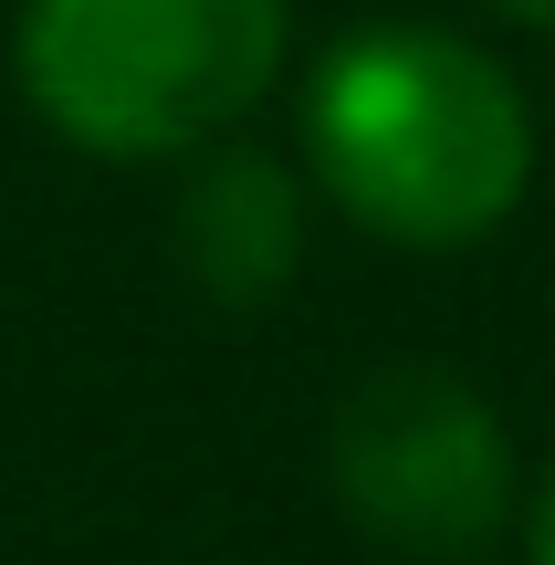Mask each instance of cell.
Masks as SVG:
<instances>
[{
  "instance_id": "6da1fadb",
  "label": "cell",
  "mask_w": 555,
  "mask_h": 565,
  "mask_svg": "<svg viewBox=\"0 0 555 565\" xmlns=\"http://www.w3.org/2000/svg\"><path fill=\"white\" fill-rule=\"evenodd\" d=\"M314 179L346 221L398 252H461L514 221L535 179V116L514 74L430 21H367L314 63Z\"/></svg>"
},
{
  "instance_id": "7a4b0ae2",
  "label": "cell",
  "mask_w": 555,
  "mask_h": 565,
  "mask_svg": "<svg viewBox=\"0 0 555 565\" xmlns=\"http://www.w3.org/2000/svg\"><path fill=\"white\" fill-rule=\"evenodd\" d=\"M284 0H21V95L84 158H179L284 74Z\"/></svg>"
},
{
  "instance_id": "3957f363",
  "label": "cell",
  "mask_w": 555,
  "mask_h": 565,
  "mask_svg": "<svg viewBox=\"0 0 555 565\" xmlns=\"http://www.w3.org/2000/svg\"><path fill=\"white\" fill-rule=\"evenodd\" d=\"M335 492L398 555H482L514 513L503 419L451 366H377L335 408Z\"/></svg>"
},
{
  "instance_id": "277c9868",
  "label": "cell",
  "mask_w": 555,
  "mask_h": 565,
  "mask_svg": "<svg viewBox=\"0 0 555 565\" xmlns=\"http://www.w3.org/2000/svg\"><path fill=\"white\" fill-rule=\"evenodd\" d=\"M293 242H305L293 231V179L273 158H221L200 179V200H189V231H179L189 273L221 303H273L293 273Z\"/></svg>"
},
{
  "instance_id": "5b68a950",
  "label": "cell",
  "mask_w": 555,
  "mask_h": 565,
  "mask_svg": "<svg viewBox=\"0 0 555 565\" xmlns=\"http://www.w3.org/2000/svg\"><path fill=\"white\" fill-rule=\"evenodd\" d=\"M524 555H535V565H555V471L535 482V503H524Z\"/></svg>"
},
{
  "instance_id": "8992f818",
  "label": "cell",
  "mask_w": 555,
  "mask_h": 565,
  "mask_svg": "<svg viewBox=\"0 0 555 565\" xmlns=\"http://www.w3.org/2000/svg\"><path fill=\"white\" fill-rule=\"evenodd\" d=\"M482 11H503V21H524V32H555V0H482Z\"/></svg>"
}]
</instances>
